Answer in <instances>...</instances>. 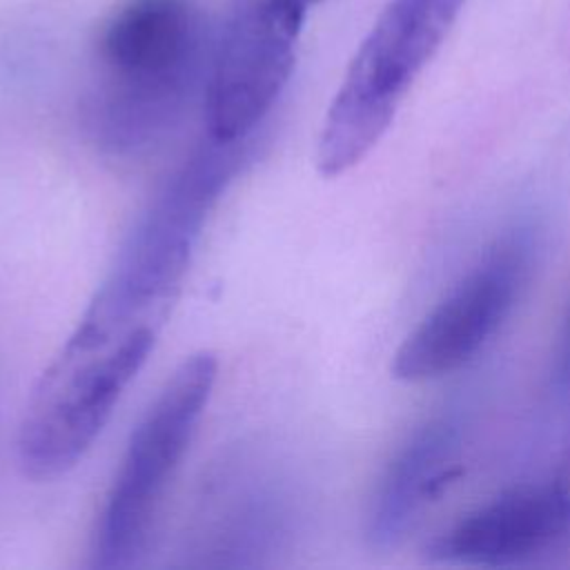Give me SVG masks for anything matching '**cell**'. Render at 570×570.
I'll return each mask as SVG.
<instances>
[{
    "instance_id": "6da1fadb",
    "label": "cell",
    "mask_w": 570,
    "mask_h": 570,
    "mask_svg": "<svg viewBox=\"0 0 570 570\" xmlns=\"http://www.w3.org/2000/svg\"><path fill=\"white\" fill-rule=\"evenodd\" d=\"M214 31L196 0H120L94 45L87 120L109 151L163 138L205 91Z\"/></svg>"
},
{
    "instance_id": "7a4b0ae2",
    "label": "cell",
    "mask_w": 570,
    "mask_h": 570,
    "mask_svg": "<svg viewBox=\"0 0 570 570\" xmlns=\"http://www.w3.org/2000/svg\"><path fill=\"white\" fill-rule=\"evenodd\" d=\"M165 323L89 301L27 401L18 430L24 476L53 481L87 454L154 352Z\"/></svg>"
},
{
    "instance_id": "3957f363",
    "label": "cell",
    "mask_w": 570,
    "mask_h": 570,
    "mask_svg": "<svg viewBox=\"0 0 570 570\" xmlns=\"http://www.w3.org/2000/svg\"><path fill=\"white\" fill-rule=\"evenodd\" d=\"M465 0H390L358 45L325 114L316 169L336 178L358 165L441 47Z\"/></svg>"
},
{
    "instance_id": "277c9868",
    "label": "cell",
    "mask_w": 570,
    "mask_h": 570,
    "mask_svg": "<svg viewBox=\"0 0 570 570\" xmlns=\"http://www.w3.org/2000/svg\"><path fill=\"white\" fill-rule=\"evenodd\" d=\"M216 376V354H189L134 428L96 523L94 568L125 570L145 554L156 512L207 410Z\"/></svg>"
},
{
    "instance_id": "5b68a950",
    "label": "cell",
    "mask_w": 570,
    "mask_h": 570,
    "mask_svg": "<svg viewBox=\"0 0 570 570\" xmlns=\"http://www.w3.org/2000/svg\"><path fill=\"white\" fill-rule=\"evenodd\" d=\"M307 0H232L214 31L203 91L205 134L245 142L272 111L296 65Z\"/></svg>"
},
{
    "instance_id": "8992f818",
    "label": "cell",
    "mask_w": 570,
    "mask_h": 570,
    "mask_svg": "<svg viewBox=\"0 0 570 570\" xmlns=\"http://www.w3.org/2000/svg\"><path fill=\"white\" fill-rule=\"evenodd\" d=\"M528 243L503 238L423 321L392 358V376L416 383L465 365L510 314L525 278Z\"/></svg>"
},
{
    "instance_id": "52a82bcc",
    "label": "cell",
    "mask_w": 570,
    "mask_h": 570,
    "mask_svg": "<svg viewBox=\"0 0 570 570\" xmlns=\"http://www.w3.org/2000/svg\"><path fill=\"white\" fill-rule=\"evenodd\" d=\"M570 532V490L554 476L519 485L474 510L430 543L443 561L510 566L530 559Z\"/></svg>"
},
{
    "instance_id": "ba28073f",
    "label": "cell",
    "mask_w": 570,
    "mask_h": 570,
    "mask_svg": "<svg viewBox=\"0 0 570 570\" xmlns=\"http://www.w3.org/2000/svg\"><path fill=\"white\" fill-rule=\"evenodd\" d=\"M459 425L432 419L416 428L381 474L365 514V539L376 550L399 546L428 501L459 474Z\"/></svg>"
},
{
    "instance_id": "9c48e42d",
    "label": "cell",
    "mask_w": 570,
    "mask_h": 570,
    "mask_svg": "<svg viewBox=\"0 0 570 570\" xmlns=\"http://www.w3.org/2000/svg\"><path fill=\"white\" fill-rule=\"evenodd\" d=\"M557 376L563 385H570V318L566 325V334H563V343H561V352H559V367H557Z\"/></svg>"
},
{
    "instance_id": "30bf717a",
    "label": "cell",
    "mask_w": 570,
    "mask_h": 570,
    "mask_svg": "<svg viewBox=\"0 0 570 570\" xmlns=\"http://www.w3.org/2000/svg\"><path fill=\"white\" fill-rule=\"evenodd\" d=\"M557 479L570 490V445H568V452H566V456H563V463H561V468H559V472H557Z\"/></svg>"
},
{
    "instance_id": "8fae6325",
    "label": "cell",
    "mask_w": 570,
    "mask_h": 570,
    "mask_svg": "<svg viewBox=\"0 0 570 570\" xmlns=\"http://www.w3.org/2000/svg\"><path fill=\"white\" fill-rule=\"evenodd\" d=\"M307 2H309V4H316V2H321V0H307Z\"/></svg>"
}]
</instances>
